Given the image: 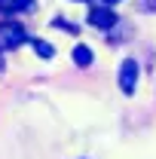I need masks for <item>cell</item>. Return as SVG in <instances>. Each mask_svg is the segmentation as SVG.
Returning a JSON list of instances; mask_svg holds the SVG:
<instances>
[{"label":"cell","mask_w":156,"mask_h":159,"mask_svg":"<svg viewBox=\"0 0 156 159\" xmlns=\"http://www.w3.org/2000/svg\"><path fill=\"white\" fill-rule=\"evenodd\" d=\"M25 40L28 34L19 21H0V49H19Z\"/></svg>","instance_id":"cell-1"},{"label":"cell","mask_w":156,"mask_h":159,"mask_svg":"<svg viewBox=\"0 0 156 159\" xmlns=\"http://www.w3.org/2000/svg\"><path fill=\"white\" fill-rule=\"evenodd\" d=\"M135 83H138V61L126 58L122 67H119V89H122V95H132L135 92Z\"/></svg>","instance_id":"cell-2"},{"label":"cell","mask_w":156,"mask_h":159,"mask_svg":"<svg viewBox=\"0 0 156 159\" xmlns=\"http://www.w3.org/2000/svg\"><path fill=\"white\" fill-rule=\"evenodd\" d=\"M89 25H92V28H101V31H107V28L117 25V12H113L110 6H95V9L89 12Z\"/></svg>","instance_id":"cell-3"},{"label":"cell","mask_w":156,"mask_h":159,"mask_svg":"<svg viewBox=\"0 0 156 159\" xmlns=\"http://www.w3.org/2000/svg\"><path fill=\"white\" fill-rule=\"evenodd\" d=\"M74 64H80V67H89L92 64V49L89 46H74Z\"/></svg>","instance_id":"cell-4"},{"label":"cell","mask_w":156,"mask_h":159,"mask_svg":"<svg viewBox=\"0 0 156 159\" xmlns=\"http://www.w3.org/2000/svg\"><path fill=\"white\" fill-rule=\"evenodd\" d=\"M28 6H31V0H0V12H6V16L21 12V9H28Z\"/></svg>","instance_id":"cell-5"},{"label":"cell","mask_w":156,"mask_h":159,"mask_svg":"<svg viewBox=\"0 0 156 159\" xmlns=\"http://www.w3.org/2000/svg\"><path fill=\"white\" fill-rule=\"evenodd\" d=\"M31 43H34V52H37L40 58H52V55H55V49H52L46 40H31Z\"/></svg>","instance_id":"cell-6"},{"label":"cell","mask_w":156,"mask_h":159,"mask_svg":"<svg viewBox=\"0 0 156 159\" xmlns=\"http://www.w3.org/2000/svg\"><path fill=\"white\" fill-rule=\"evenodd\" d=\"M0 70H3V58H0Z\"/></svg>","instance_id":"cell-7"},{"label":"cell","mask_w":156,"mask_h":159,"mask_svg":"<svg viewBox=\"0 0 156 159\" xmlns=\"http://www.w3.org/2000/svg\"><path fill=\"white\" fill-rule=\"evenodd\" d=\"M86 3H89V0H86Z\"/></svg>","instance_id":"cell-8"}]
</instances>
